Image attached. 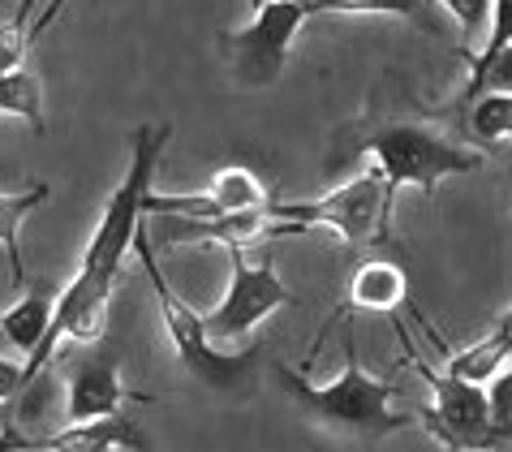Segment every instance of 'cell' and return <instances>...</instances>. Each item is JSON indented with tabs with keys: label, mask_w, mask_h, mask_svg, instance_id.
<instances>
[{
	"label": "cell",
	"mask_w": 512,
	"mask_h": 452,
	"mask_svg": "<svg viewBox=\"0 0 512 452\" xmlns=\"http://www.w3.org/2000/svg\"><path fill=\"white\" fill-rule=\"evenodd\" d=\"M280 379V392L289 397L310 422H319L327 431L340 435H358V440H383V435L401 431L414 422L409 409H396L401 384L396 379H379L362 366L358 358V336L353 323H345V371L327 384H310L302 371H293L289 362L272 366Z\"/></svg>",
	"instance_id": "6da1fadb"
},
{
	"label": "cell",
	"mask_w": 512,
	"mask_h": 452,
	"mask_svg": "<svg viewBox=\"0 0 512 452\" xmlns=\"http://www.w3.org/2000/svg\"><path fill=\"white\" fill-rule=\"evenodd\" d=\"M362 151L371 155V168L383 177L392 199L405 186L435 194L444 177L482 168V151L448 117H383L366 125Z\"/></svg>",
	"instance_id": "7a4b0ae2"
},
{
	"label": "cell",
	"mask_w": 512,
	"mask_h": 452,
	"mask_svg": "<svg viewBox=\"0 0 512 452\" xmlns=\"http://www.w3.org/2000/svg\"><path fill=\"white\" fill-rule=\"evenodd\" d=\"M173 138V125H151L142 121L134 130V151H130V173L112 199L99 211V224L87 242V254L78 263V276L95 280V285H108L117 289V276H121V263H125V250H134V233L142 224V199H147L155 173H160V155H164V143Z\"/></svg>",
	"instance_id": "3957f363"
},
{
	"label": "cell",
	"mask_w": 512,
	"mask_h": 452,
	"mask_svg": "<svg viewBox=\"0 0 512 452\" xmlns=\"http://www.w3.org/2000/svg\"><path fill=\"white\" fill-rule=\"evenodd\" d=\"M134 254L142 263V272H147L151 280V293H155V306H160V319H164V332L168 341H173V353L177 362L186 366V375L194 379V384H203L211 392H229L237 384H246L254 362H259V349H241V353H224L207 341V328H203V315L181 298V293H173V285H168V276L160 272V263H155V242L151 233L138 224L134 233Z\"/></svg>",
	"instance_id": "277c9868"
},
{
	"label": "cell",
	"mask_w": 512,
	"mask_h": 452,
	"mask_svg": "<svg viewBox=\"0 0 512 452\" xmlns=\"http://www.w3.org/2000/svg\"><path fill=\"white\" fill-rule=\"evenodd\" d=\"M267 216L293 224L297 233H310V229H332L340 242L349 250H358L366 242L388 233V216H392V194L383 186V177L375 168H366L345 186H336L332 194L323 199H310V203H280L272 199L267 203Z\"/></svg>",
	"instance_id": "5b68a950"
},
{
	"label": "cell",
	"mask_w": 512,
	"mask_h": 452,
	"mask_svg": "<svg viewBox=\"0 0 512 452\" xmlns=\"http://www.w3.org/2000/svg\"><path fill=\"white\" fill-rule=\"evenodd\" d=\"M418 362V375L431 384V405L414 409V418H422L426 435L444 448V452H500L508 448L512 435L500 431L487 414V397H482L478 384H461L435 366Z\"/></svg>",
	"instance_id": "8992f818"
},
{
	"label": "cell",
	"mask_w": 512,
	"mask_h": 452,
	"mask_svg": "<svg viewBox=\"0 0 512 452\" xmlns=\"http://www.w3.org/2000/svg\"><path fill=\"white\" fill-rule=\"evenodd\" d=\"M224 250H229V263H233V280H229V293L220 298V306L203 315V328H207L211 345L241 341V336H250L272 310L297 306L289 285L276 276L272 250H267L259 263L246 259V246H224Z\"/></svg>",
	"instance_id": "52a82bcc"
},
{
	"label": "cell",
	"mask_w": 512,
	"mask_h": 452,
	"mask_svg": "<svg viewBox=\"0 0 512 452\" xmlns=\"http://www.w3.org/2000/svg\"><path fill=\"white\" fill-rule=\"evenodd\" d=\"M302 26H306V9L297 0H263V5H254L250 26L224 35V52H229V65L241 87L254 91L276 87Z\"/></svg>",
	"instance_id": "ba28073f"
},
{
	"label": "cell",
	"mask_w": 512,
	"mask_h": 452,
	"mask_svg": "<svg viewBox=\"0 0 512 452\" xmlns=\"http://www.w3.org/2000/svg\"><path fill=\"white\" fill-rule=\"evenodd\" d=\"M276 194L267 190V181L254 168H216L211 173V190L203 194H155L147 190L142 211L151 216H173V220H220V216H241V211H263Z\"/></svg>",
	"instance_id": "9c48e42d"
},
{
	"label": "cell",
	"mask_w": 512,
	"mask_h": 452,
	"mask_svg": "<svg viewBox=\"0 0 512 452\" xmlns=\"http://www.w3.org/2000/svg\"><path fill=\"white\" fill-rule=\"evenodd\" d=\"M134 392L121 384V353L112 345H82L65 375V422H91L121 414Z\"/></svg>",
	"instance_id": "30bf717a"
},
{
	"label": "cell",
	"mask_w": 512,
	"mask_h": 452,
	"mask_svg": "<svg viewBox=\"0 0 512 452\" xmlns=\"http://www.w3.org/2000/svg\"><path fill=\"white\" fill-rule=\"evenodd\" d=\"M0 452H151V440L134 418L108 414L91 422H65V431L39 435V440L9 435L0 440Z\"/></svg>",
	"instance_id": "8fae6325"
},
{
	"label": "cell",
	"mask_w": 512,
	"mask_h": 452,
	"mask_svg": "<svg viewBox=\"0 0 512 452\" xmlns=\"http://www.w3.org/2000/svg\"><path fill=\"white\" fill-rule=\"evenodd\" d=\"M349 306L375 310V315H392L409 306V276L396 259H366L353 267L349 276Z\"/></svg>",
	"instance_id": "7c38bea8"
},
{
	"label": "cell",
	"mask_w": 512,
	"mask_h": 452,
	"mask_svg": "<svg viewBox=\"0 0 512 452\" xmlns=\"http://www.w3.org/2000/svg\"><path fill=\"white\" fill-rule=\"evenodd\" d=\"M508 358H512V319L504 310V319L495 323V328L482 336V341H474L469 349H452L444 358V375L461 379V384H487V379H495L500 371H508Z\"/></svg>",
	"instance_id": "4fadbf2b"
},
{
	"label": "cell",
	"mask_w": 512,
	"mask_h": 452,
	"mask_svg": "<svg viewBox=\"0 0 512 452\" xmlns=\"http://www.w3.org/2000/svg\"><path fill=\"white\" fill-rule=\"evenodd\" d=\"M52 302H56V285H52V280H35V285L18 289V302H13L5 315H0V332H5V345L31 353L39 341H44V332H48Z\"/></svg>",
	"instance_id": "5bb4252c"
},
{
	"label": "cell",
	"mask_w": 512,
	"mask_h": 452,
	"mask_svg": "<svg viewBox=\"0 0 512 452\" xmlns=\"http://www.w3.org/2000/svg\"><path fill=\"white\" fill-rule=\"evenodd\" d=\"M48 181H35L26 190H13V194H0V250L9 259V276L13 285L26 289V267H22V224L35 207L48 203Z\"/></svg>",
	"instance_id": "9a60e30c"
},
{
	"label": "cell",
	"mask_w": 512,
	"mask_h": 452,
	"mask_svg": "<svg viewBox=\"0 0 512 452\" xmlns=\"http://www.w3.org/2000/svg\"><path fill=\"white\" fill-rule=\"evenodd\" d=\"M461 134L469 143L495 147L512 134V91H482L461 108Z\"/></svg>",
	"instance_id": "2e32d148"
},
{
	"label": "cell",
	"mask_w": 512,
	"mask_h": 452,
	"mask_svg": "<svg viewBox=\"0 0 512 452\" xmlns=\"http://www.w3.org/2000/svg\"><path fill=\"white\" fill-rule=\"evenodd\" d=\"M0 117H18L44 134V82L26 65L0 74Z\"/></svg>",
	"instance_id": "e0dca14e"
},
{
	"label": "cell",
	"mask_w": 512,
	"mask_h": 452,
	"mask_svg": "<svg viewBox=\"0 0 512 452\" xmlns=\"http://www.w3.org/2000/svg\"><path fill=\"white\" fill-rule=\"evenodd\" d=\"M431 0H310L306 18L315 13H349V18H418Z\"/></svg>",
	"instance_id": "ac0fdd59"
},
{
	"label": "cell",
	"mask_w": 512,
	"mask_h": 452,
	"mask_svg": "<svg viewBox=\"0 0 512 452\" xmlns=\"http://www.w3.org/2000/svg\"><path fill=\"white\" fill-rule=\"evenodd\" d=\"M482 397H487L491 422L512 435V371H500L495 379H487V384H482Z\"/></svg>",
	"instance_id": "d6986e66"
},
{
	"label": "cell",
	"mask_w": 512,
	"mask_h": 452,
	"mask_svg": "<svg viewBox=\"0 0 512 452\" xmlns=\"http://www.w3.org/2000/svg\"><path fill=\"white\" fill-rule=\"evenodd\" d=\"M452 18L461 26V39H482L487 31V18H491V0H439Z\"/></svg>",
	"instance_id": "ffe728a7"
},
{
	"label": "cell",
	"mask_w": 512,
	"mask_h": 452,
	"mask_svg": "<svg viewBox=\"0 0 512 452\" xmlns=\"http://www.w3.org/2000/svg\"><path fill=\"white\" fill-rule=\"evenodd\" d=\"M26 48H31V31H18L13 22H0V74L18 69L26 61Z\"/></svg>",
	"instance_id": "44dd1931"
},
{
	"label": "cell",
	"mask_w": 512,
	"mask_h": 452,
	"mask_svg": "<svg viewBox=\"0 0 512 452\" xmlns=\"http://www.w3.org/2000/svg\"><path fill=\"white\" fill-rule=\"evenodd\" d=\"M26 384H22V362H13L0 353V405L13 401V397H22Z\"/></svg>",
	"instance_id": "7402d4cb"
},
{
	"label": "cell",
	"mask_w": 512,
	"mask_h": 452,
	"mask_svg": "<svg viewBox=\"0 0 512 452\" xmlns=\"http://www.w3.org/2000/svg\"><path fill=\"white\" fill-rule=\"evenodd\" d=\"M44 5V0H18V9H13V26H18V31H31V18H35V9Z\"/></svg>",
	"instance_id": "603a6c76"
},
{
	"label": "cell",
	"mask_w": 512,
	"mask_h": 452,
	"mask_svg": "<svg viewBox=\"0 0 512 452\" xmlns=\"http://www.w3.org/2000/svg\"><path fill=\"white\" fill-rule=\"evenodd\" d=\"M254 5H263V0H254ZM297 5H302V9H306V5H310V0H297Z\"/></svg>",
	"instance_id": "cb8c5ba5"
},
{
	"label": "cell",
	"mask_w": 512,
	"mask_h": 452,
	"mask_svg": "<svg viewBox=\"0 0 512 452\" xmlns=\"http://www.w3.org/2000/svg\"><path fill=\"white\" fill-rule=\"evenodd\" d=\"M0 349H9V345H5V332H0Z\"/></svg>",
	"instance_id": "d4e9b609"
}]
</instances>
